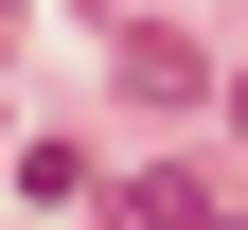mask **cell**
<instances>
[{
    "label": "cell",
    "instance_id": "6da1fadb",
    "mask_svg": "<svg viewBox=\"0 0 248 230\" xmlns=\"http://www.w3.org/2000/svg\"><path fill=\"white\" fill-rule=\"evenodd\" d=\"M107 53H124V89H142V107H213V53L160 36V18H107Z\"/></svg>",
    "mask_w": 248,
    "mask_h": 230
},
{
    "label": "cell",
    "instance_id": "7a4b0ae2",
    "mask_svg": "<svg viewBox=\"0 0 248 230\" xmlns=\"http://www.w3.org/2000/svg\"><path fill=\"white\" fill-rule=\"evenodd\" d=\"M124 230H231V213H213V195H195V177L160 159V177H124Z\"/></svg>",
    "mask_w": 248,
    "mask_h": 230
},
{
    "label": "cell",
    "instance_id": "3957f363",
    "mask_svg": "<svg viewBox=\"0 0 248 230\" xmlns=\"http://www.w3.org/2000/svg\"><path fill=\"white\" fill-rule=\"evenodd\" d=\"M213 107H231V142H248V71H231V89H213Z\"/></svg>",
    "mask_w": 248,
    "mask_h": 230
}]
</instances>
